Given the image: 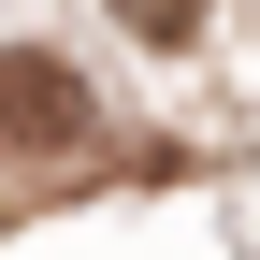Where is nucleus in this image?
Masks as SVG:
<instances>
[{"label": "nucleus", "instance_id": "nucleus-1", "mask_svg": "<svg viewBox=\"0 0 260 260\" xmlns=\"http://www.w3.org/2000/svg\"><path fill=\"white\" fill-rule=\"evenodd\" d=\"M0 145H15V159H58V145H87V87L58 73L44 44H0Z\"/></svg>", "mask_w": 260, "mask_h": 260}, {"label": "nucleus", "instance_id": "nucleus-2", "mask_svg": "<svg viewBox=\"0 0 260 260\" xmlns=\"http://www.w3.org/2000/svg\"><path fill=\"white\" fill-rule=\"evenodd\" d=\"M116 29H130V44H159V58H174L188 29H203V0H116Z\"/></svg>", "mask_w": 260, "mask_h": 260}]
</instances>
